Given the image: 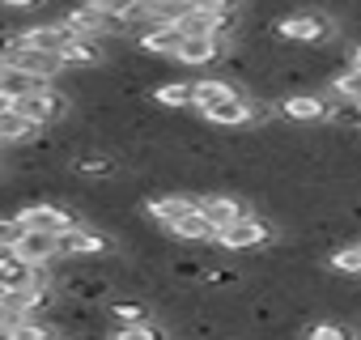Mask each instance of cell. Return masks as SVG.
<instances>
[{
    "label": "cell",
    "mask_w": 361,
    "mask_h": 340,
    "mask_svg": "<svg viewBox=\"0 0 361 340\" xmlns=\"http://www.w3.org/2000/svg\"><path fill=\"white\" fill-rule=\"evenodd\" d=\"M276 39L293 43V47H323L336 39V22L319 9H302V13H289L276 22Z\"/></svg>",
    "instance_id": "6da1fadb"
},
{
    "label": "cell",
    "mask_w": 361,
    "mask_h": 340,
    "mask_svg": "<svg viewBox=\"0 0 361 340\" xmlns=\"http://www.w3.org/2000/svg\"><path fill=\"white\" fill-rule=\"evenodd\" d=\"M13 111L30 123V128H51V123H60L64 119V111H68V94H56L51 85L47 90H39V94H26V98H18L13 102Z\"/></svg>",
    "instance_id": "7a4b0ae2"
},
{
    "label": "cell",
    "mask_w": 361,
    "mask_h": 340,
    "mask_svg": "<svg viewBox=\"0 0 361 340\" xmlns=\"http://www.w3.org/2000/svg\"><path fill=\"white\" fill-rule=\"evenodd\" d=\"M18 221H22L26 230H35V234H56V238L77 226L73 213L60 209V205H51V200H30V205H22V209H18Z\"/></svg>",
    "instance_id": "3957f363"
},
{
    "label": "cell",
    "mask_w": 361,
    "mask_h": 340,
    "mask_svg": "<svg viewBox=\"0 0 361 340\" xmlns=\"http://www.w3.org/2000/svg\"><path fill=\"white\" fill-rule=\"evenodd\" d=\"M268 243H272V226H268L264 217H255V213L217 234V247H226V251H259V247H268Z\"/></svg>",
    "instance_id": "277c9868"
},
{
    "label": "cell",
    "mask_w": 361,
    "mask_h": 340,
    "mask_svg": "<svg viewBox=\"0 0 361 340\" xmlns=\"http://www.w3.org/2000/svg\"><path fill=\"white\" fill-rule=\"evenodd\" d=\"M200 213H204V221L221 234V230H230L234 221L251 217L255 209H251L243 196H226V192H217V196H200Z\"/></svg>",
    "instance_id": "5b68a950"
},
{
    "label": "cell",
    "mask_w": 361,
    "mask_h": 340,
    "mask_svg": "<svg viewBox=\"0 0 361 340\" xmlns=\"http://www.w3.org/2000/svg\"><path fill=\"white\" fill-rule=\"evenodd\" d=\"M115 251V238L94 226H73L60 234V255H106Z\"/></svg>",
    "instance_id": "8992f818"
},
{
    "label": "cell",
    "mask_w": 361,
    "mask_h": 340,
    "mask_svg": "<svg viewBox=\"0 0 361 340\" xmlns=\"http://www.w3.org/2000/svg\"><path fill=\"white\" fill-rule=\"evenodd\" d=\"M192 209H200V196H192V192H161V196H153V200L145 205V213H149L161 230H170L178 217H188Z\"/></svg>",
    "instance_id": "52a82bcc"
},
{
    "label": "cell",
    "mask_w": 361,
    "mask_h": 340,
    "mask_svg": "<svg viewBox=\"0 0 361 340\" xmlns=\"http://www.w3.org/2000/svg\"><path fill=\"white\" fill-rule=\"evenodd\" d=\"M13 260H22V264H30V268H47V264L60 260V238H56V234H35V230H26V234L18 238V247H13Z\"/></svg>",
    "instance_id": "ba28073f"
},
{
    "label": "cell",
    "mask_w": 361,
    "mask_h": 340,
    "mask_svg": "<svg viewBox=\"0 0 361 340\" xmlns=\"http://www.w3.org/2000/svg\"><path fill=\"white\" fill-rule=\"evenodd\" d=\"M327 111H331V102H327L323 94L298 90V94H285V98H281V115L293 119V123H319V119H327Z\"/></svg>",
    "instance_id": "9c48e42d"
},
{
    "label": "cell",
    "mask_w": 361,
    "mask_h": 340,
    "mask_svg": "<svg viewBox=\"0 0 361 340\" xmlns=\"http://www.w3.org/2000/svg\"><path fill=\"white\" fill-rule=\"evenodd\" d=\"M136 43H140V51H145V56L174 60V56H178V47H183V30H178V26H149Z\"/></svg>",
    "instance_id": "30bf717a"
},
{
    "label": "cell",
    "mask_w": 361,
    "mask_h": 340,
    "mask_svg": "<svg viewBox=\"0 0 361 340\" xmlns=\"http://www.w3.org/2000/svg\"><path fill=\"white\" fill-rule=\"evenodd\" d=\"M221 43L213 39V35H183V47H178V64H188V68H204V64H213V60H221Z\"/></svg>",
    "instance_id": "8fae6325"
},
{
    "label": "cell",
    "mask_w": 361,
    "mask_h": 340,
    "mask_svg": "<svg viewBox=\"0 0 361 340\" xmlns=\"http://www.w3.org/2000/svg\"><path fill=\"white\" fill-rule=\"evenodd\" d=\"M106 315L115 319V327H128V323H149L153 306L136 293H115V298H106Z\"/></svg>",
    "instance_id": "7c38bea8"
},
{
    "label": "cell",
    "mask_w": 361,
    "mask_h": 340,
    "mask_svg": "<svg viewBox=\"0 0 361 340\" xmlns=\"http://www.w3.org/2000/svg\"><path fill=\"white\" fill-rule=\"evenodd\" d=\"M60 64H64V68H98V64H102V39H81V35H73L68 47L60 51Z\"/></svg>",
    "instance_id": "4fadbf2b"
},
{
    "label": "cell",
    "mask_w": 361,
    "mask_h": 340,
    "mask_svg": "<svg viewBox=\"0 0 361 340\" xmlns=\"http://www.w3.org/2000/svg\"><path fill=\"white\" fill-rule=\"evenodd\" d=\"M39 90H47V81L30 77V73H22V68H5V64H0V98H5L9 107H13L18 98H26V94H39Z\"/></svg>",
    "instance_id": "5bb4252c"
},
{
    "label": "cell",
    "mask_w": 361,
    "mask_h": 340,
    "mask_svg": "<svg viewBox=\"0 0 361 340\" xmlns=\"http://www.w3.org/2000/svg\"><path fill=\"white\" fill-rule=\"evenodd\" d=\"M170 238H178V243H217V230L204 221L200 209H192L188 217H178V221L170 226Z\"/></svg>",
    "instance_id": "9a60e30c"
},
{
    "label": "cell",
    "mask_w": 361,
    "mask_h": 340,
    "mask_svg": "<svg viewBox=\"0 0 361 340\" xmlns=\"http://www.w3.org/2000/svg\"><path fill=\"white\" fill-rule=\"evenodd\" d=\"M192 85H196V111H209V107H217V102L238 98V85L226 81V77H200V81H192Z\"/></svg>",
    "instance_id": "2e32d148"
},
{
    "label": "cell",
    "mask_w": 361,
    "mask_h": 340,
    "mask_svg": "<svg viewBox=\"0 0 361 340\" xmlns=\"http://www.w3.org/2000/svg\"><path fill=\"white\" fill-rule=\"evenodd\" d=\"M153 102H157V107H170V111L196 107V85H192V81H166V85L153 90Z\"/></svg>",
    "instance_id": "e0dca14e"
},
{
    "label": "cell",
    "mask_w": 361,
    "mask_h": 340,
    "mask_svg": "<svg viewBox=\"0 0 361 340\" xmlns=\"http://www.w3.org/2000/svg\"><path fill=\"white\" fill-rule=\"evenodd\" d=\"M39 136V128H30L13 107L5 111V115H0V140H5V145H30Z\"/></svg>",
    "instance_id": "ac0fdd59"
},
{
    "label": "cell",
    "mask_w": 361,
    "mask_h": 340,
    "mask_svg": "<svg viewBox=\"0 0 361 340\" xmlns=\"http://www.w3.org/2000/svg\"><path fill=\"white\" fill-rule=\"evenodd\" d=\"M327 268H331L336 277H353V281H361V243L336 247V251L327 255Z\"/></svg>",
    "instance_id": "d6986e66"
},
{
    "label": "cell",
    "mask_w": 361,
    "mask_h": 340,
    "mask_svg": "<svg viewBox=\"0 0 361 340\" xmlns=\"http://www.w3.org/2000/svg\"><path fill=\"white\" fill-rule=\"evenodd\" d=\"M73 175H81V179H115V157L81 153V157L73 162Z\"/></svg>",
    "instance_id": "ffe728a7"
},
{
    "label": "cell",
    "mask_w": 361,
    "mask_h": 340,
    "mask_svg": "<svg viewBox=\"0 0 361 340\" xmlns=\"http://www.w3.org/2000/svg\"><path fill=\"white\" fill-rule=\"evenodd\" d=\"M331 94L340 98V102H361V68H344V73H336L331 77Z\"/></svg>",
    "instance_id": "44dd1931"
},
{
    "label": "cell",
    "mask_w": 361,
    "mask_h": 340,
    "mask_svg": "<svg viewBox=\"0 0 361 340\" xmlns=\"http://www.w3.org/2000/svg\"><path fill=\"white\" fill-rule=\"evenodd\" d=\"M9 336H13V340H51L56 327H51L47 319H22V323L9 327Z\"/></svg>",
    "instance_id": "7402d4cb"
},
{
    "label": "cell",
    "mask_w": 361,
    "mask_h": 340,
    "mask_svg": "<svg viewBox=\"0 0 361 340\" xmlns=\"http://www.w3.org/2000/svg\"><path fill=\"white\" fill-rule=\"evenodd\" d=\"M111 340H166V332L149 319V323H128V327H115Z\"/></svg>",
    "instance_id": "603a6c76"
},
{
    "label": "cell",
    "mask_w": 361,
    "mask_h": 340,
    "mask_svg": "<svg viewBox=\"0 0 361 340\" xmlns=\"http://www.w3.org/2000/svg\"><path fill=\"white\" fill-rule=\"evenodd\" d=\"M306 340H357V332L344 327V323H310Z\"/></svg>",
    "instance_id": "cb8c5ba5"
},
{
    "label": "cell",
    "mask_w": 361,
    "mask_h": 340,
    "mask_svg": "<svg viewBox=\"0 0 361 340\" xmlns=\"http://www.w3.org/2000/svg\"><path fill=\"white\" fill-rule=\"evenodd\" d=\"M22 234H26V226L18 221V213L13 217H0V247H5V251H13Z\"/></svg>",
    "instance_id": "d4e9b609"
},
{
    "label": "cell",
    "mask_w": 361,
    "mask_h": 340,
    "mask_svg": "<svg viewBox=\"0 0 361 340\" xmlns=\"http://www.w3.org/2000/svg\"><path fill=\"white\" fill-rule=\"evenodd\" d=\"M188 9H196V13H234L243 0H183Z\"/></svg>",
    "instance_id": "484cf974"
},
{
    "label": "cell",
    "mask_w": 361,
    "mask_h": 340,
    "mask_svg": "<svg viewBox=\"0 0 361 340\" xmlns=\"http://www.w3.org/2000/svg\"><path fill=\"white\" fill-rule=\"evenodd\" d=\"M94 5H98V9H102V13H106L111 22H119V18H123V13H128L132 5H136V0H94Z\"/></svg>",
    "instance_id": "4316f807"
},
{
    "label": "cell",
    "mask_w": 361,
    "mask_h": 340,
    "mask_svg": "<svg viewBox=\"0 0 361 340\" xmlns=\"http://www.w3.org/2000/svg\"><path fill=\"white\" fill-rule=\"evenodd\" d=\"M5 9H39V5H47V0H0Z\"/></svg>",
    "instance_id": "83f0119b"
},
{
    "label": "cell",
    "mask_w": 361,
    "mask_h": 340,
    "mask_svg": "<svg viewBox=\"0 0 361 340\" xmlns=\"http://www.w3.org/2000/svg\"><path fill=\"white\" fill-rule=\"evenodd\" d=\"M353 68H361V43L353 47Z\"/></svg>",
    "instance_id": "f1b7e54d"
},
{
    "label": "cell",
    "mask_w": 361,
    "mask_h": 340,
    "mask_svg": "<svg viewBox=\"0 0 361 340\" xmlns=\"http://www.w3.org/2000/svg\"><path fill=\"white\" fill-rule=\"evenodd\" d=\"M5 111H9V102H5V98H0V115H5Z\"/></svg>",
    "instance_id": "f546056e"
}]
</instances>
